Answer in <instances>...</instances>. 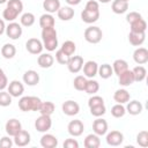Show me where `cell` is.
<instances>
[{"label": "cell", "instance_id": "obj_1", "mask_svg": "<svg viewBox=\"0 0 148 148\" xmlns=\"http://www.w3.org/2000/svg\"><path fill=\"white\" fill-rule=\"evenodd\" d=\"M42 43L44 49H46L49 52H52L57 49L58 37H57V30L54 27L42 29Z\"/></svg>", "mask_w": 148, "mask_h": 148}, {"label": "cell", "instance_id": "obj_2", "mask_svg": "<svg viewBox=\"0 0 148 148\" xmlns=\"http://www.w3.org/2000/svg\"><path fill=\"white\" fill-rule=\"evenodd\" d=\"M42 104V99L37 96H23L18 101V108L23 112L38 111Z\"/></svg>", "mask_w": 148, "mask_h": 148}, {"label": "cell", "instance_id": "obj_3", "mask_svg": "<svg viewBox=\"0 0 148 148\" xmlns=\"http://www.w3.org/2000/svg\"><path fill=\"white\" fill-rule=\"evenodd\" d=\"M83 37H84V39L88 43H90V44H97V43H99L102 40L103 32H102V30H101L99 27L90 25V27H88L84 30Z\"/></svg>", "mask_w": 148, "mask_h": 148}, {"label": "cell", "instance_id": "obj_4", "mask_svg": "<svg viewBox=\"0 0 148 148\" xmlns=\"http://www.w3.org/2000/svg\"><path fill=\"white\" fill-rule=\"evenodd\" d=\"M52 126V119L51 116L46 114H40L36 120H35V128L40 132V133H46Z\"/></svg>", "mask_w": 148, "mask_h": 148}, {"label": "cell", "instance_id": "obj_5", "mask_svg": "<svg viewBox=\"0 0 148 148\" xmlns=\"http://www.w3.org/2000/svg\"><path fill=\"white\" fill-rule=\"evenodd\" d=\"M5 32H6L7 37H9L10 39L15 40V39H18L22 36L23 30H22L21 24H18V23H16V22L13 21L8 25H6V31Z\"/></svg>", "mask_w": 148, "mask_h": 148}, {"label": "cell", "instance_id": "obj_6", "mask_svg": "<svg viewBox=\"0 0 148 148\" xmlns=\"http://www.w3.org/2000/svg\"><path fill=\"white\" fill-rule=\"evenodd\" d=\"M25 49L31 54H40L44 46H43L42 40H39L37 38H29L25 43Z\"/></svg>", "mask_w": 148, "mask_h": 148}, {"label": "cell", "instance_id": "obj_7", "mask_svg": "<svg viewBox=\"0 0 148 148\" xmlns=\"http://www.w3.org/2000/svg\"><path fill=\"white\" fill-rule=\"evenodd\" d=\"M83 58L81 56H73V57H69V60L67 62V67H68V71L73 74H76L79 73L82 67H83Z\"/></svg>", "mask_w": 148, "mask_h": 148}, {"label": "cell", "instance_id": "obj_8", "mask_svg": "<svg viewBox=\"0 0 148 148\" xmlns=\"http://www.w3.org/2000/svg\"><path fill=\"white\" fill-rule=\"evenodd\" d=\"M67 131L72 136H80L84 131V125L80 119H74L68 123Z\"/></svg>", "mask_w": 148, "mask_h": 148}, {"label": "cell", "instance_id": "obj_9", "mask_svg": "<svg viewBox=\"0 0 148 148\" xmlns=\"http://www.w3.org/2000/svg\"><path fill=\"white\" fill-rule=\"evenodd\" d=\"M61 110L62 112L66 114V116H75L80 112V105L75 102V101H72V99H68V101H65L61 105Z\"/></svg>", "mask_w": 148, "mask_h": 148}, {"label": "cell", "instance_id": "obj_10", "mask_svg": "<svg viewBox=\"0 0 148 148\" xmlns=\"http://www.w3.org/2000/svg\"><path fill=\"white\" fill-rule=\"evenodd\" d=\"M106 143L109 146H113V147H117V146H120L124 141V134L120 132V131H111L106 134Z\"/></svg>", "mask_w": 148, "mask_h": 148}, {"label": "cell", "instance_id": "obj_11", "mask_svg": "<svg viewBox=\"0 0 148 148\" xmlns=\"http://www.w3.org/2000/svg\"><path fill=\"white\" fill-rule=\"evenodd\" d=\"M13 141H14V145H16L17 147H25L30 143L31 141V136H30V133L28 131H24V130H21L16 135L13 136Z\"/></svg>", "mask_w": 148, "mask_h": 148}, {"label": "cell", "instance_id": "obj_12", "mask_svg": "<svg viewBox=\"0 0 148 148\" xmlns=\"http://www.w3.org/2000/svg\"><path fill=\"white\" fill-rule=\"evenodd\" d=\"M8 88V92L10 94L12 97H20L23 95L24 92V86L21 81L18 80H13L9 82V84L7 86Z\"/></svg>", "mask_w": 148, "mask_h": 148}, {"label": "cell", "instance_id": "obj_13", "mask_svg": "<svg viewBox=\"0 0 148 148\" xmlns=\"http://www.w3.org/2000/svg\"><path fill=\"white\" fill-rule=\"evenodd\" d=\"M5 130H6V133L9 136H14L22 130V124H21L20 120H17L15 118H12V119L7 120V123L5 125Z\"/></svg>", "mask_w": 148, "mask_h": 148}, {"label": "cell", "instance_id": "obj_14", "mask_svg": "<svg viewBox=\"0 0 148 148\" xmlns=\"http://www.w3.org/2000/svg\"><path fill=\"white\" fill-rule=\"evenodd\" d=\"M108 128H109V125H108V121L103 118H99L97 117V119L94 120L92 123V130H94V133L102 136V135H105L108 133Z\"/></svg>", "mask_w": 148, "mask_h": 148}, {"label": "cell", "instance_id": "obj_15", "mask_svg": "<svg viewBox=\"0 0 148 148\" xmlns=\"http://www.w3.org/2000/svg\"><path fill=\"white\" fill-rule=\"evenodd\" d=\"M83 74L86 77L92 79L94 76L97 75V71H98V64L94 60H88L87 62L83 64Z\"/></svg>", "mask_w": 148, "mask_h": 148}, {"label": "cell", "instance_id": "obj_16", "mask_svg": "<svg viewBox=\"0 0 148 148\" xmlns=\"http://www.w3.org/2000/svg\"><path fill=\"white\" fill-rule=\"evenodd\" d=\"M133 60L138 65H145L148 62V50L146 47H138L133 52Z\"/></svg>", "mask_w": 148, "mask_h": 148}, {"label": "cell", "instance_id": "obj_17", "mask_svg": "<svg viewBox=\"0 0 148 148\" xmlns=\"http://www.w3.org/2000/svg\"><path fill=\"white\" fill-rule=\"evenodd\" d=\"M99 18V10H89V9H83L81 12V20L84 23L91 24L95 23Z\"/></svg>", "mask_w": 148, "mask_h": 148}, {"label": "cell", "instance_id": "obj_18", "mask_svg": "<svg viewBox=\"0 0 148 148\" xmlns=\"http://www.w3.org/2000/svg\"><path fill=\"white\" fill-rule=\"evenodd\" d=\"M23 82L28 86H36L38 82H39V74L34 71V69H29L27 72H24L23 74Z\"/></svg>", "mask_w": 148, "mask_h": 148}, {"label": "cell", "instance_id": "obj_19", "mask_svg": "<svg viewBox=\"0 0 148 148\" xmlns=\"http://www.w3.org/2000/svg\"><path fill=\"white\" fill-rule=\"evenodd\" d=\"M118 81H119V84L123 87H128V86L133 84L135 82L133 72L130 69H126L125 72H123L121 74L118 75Z\"/></svg>", "mask_w": 148, "mask_h": 148}, {"label": "cell", "instance_id": "obj_20", "mask_svg": "<svg viewBox=\"0 0 148 148\" xmlns=\"http://www.w3.org/2000/svg\"><path fill=\"white\" fill-rule=\"evenodd\" d=\"M40 146L43 148H56L58 146V139L53 134L45 133L40 138Z\"/></svg>", "mask_w": 148, "mask_h": 148}, {"label": "cell", "instance_id": "obj_21", "mask_svg": "<svg viewBox=\"0 0 148 148\" xmlns=\"http://www.w3.org/2000/svg\"><path fill=\"white\" fill-rule=\"evenodd\" d=\"M54 62V58L50 53H40L37 58V64L40 68H50Z\"/></svg>", "mask_w": 148, "mask_h": 148}, {"label": "cell", "instance_id": "obj_22", "mask_svg": "<svg viewBox=\"0 0 148 148\" xmlns=\"http://www.w3.org/2000/svg\"><path fill=\"white\" fill-rule=\"evenodd\" d=\"M125 109H126V112H128L130 114H132V116H138V114H140V113L142 112L143 106H142V104H141L139 101L133 99V101H128V102H127V105H126Z\"/></svg>", "mask_w": 148, "mask_h": 148}, {"label": "cell", "instance_id": "obj_23", "mask_svg": "<svg viewBox=\"0 0 148 148\" xmlns=\"http://www.w3.org/2000/svg\"><path fill=\"white\" fill-rule=\"evenodd\" d=\"M57 15L61 21H69L74 16V9L71 6H64L58 9Z\"/></svg>", "mask_w": 148, "mask_h": 148}, {"label": "cell", "instance_id": "obj_24", "mask_svg": "<svg viewBox=\"0 0 148 148\" xmlns=\"http://www.w3.org/2000/svg\"><path fill=\"white\" fill-rule=\"evenodd\" d=\"M145 39H146V32H133V31H131L128 34V42L133 46L142 45Z\"/></svg>", "mask_w": 148, "mask_h": 148}, {"label": "cell", "instance_id": "obj_25", "mask_svg": "<svg viewBox=\"0 0 148 148\" xmlns=\"http://www.w3.org/2000/svg\"><path fill=\"white\" fill-rule=\"evenodd\" d=\"M113 99H114L116 103L125 104L131 99V95L126 89H118L113 94Z\"/></svg>", "mask_w": 148, "mask_h": 148}, {"label": "cell", "instance_id": "obj_26", "mask_svg": "<svg viewBox=\"0 0 148 148\" xmlns=\"http://www.w3.org/2000/svg\"><path fill=\"white\" fill-rule=\"evenodd\" d=\"M83 145L86 148H98L101 146V139L97 134H88L83 141Z\"/></svg>", "mask_w": 148, "mask_h": 148}, {"label": "cell", "instance_id": "obj_27", "mask_svg": "<svg viewBox=\"0 0 148 148\" xmlns=\"http://www.w3.org/2000/svg\"><path fill=\"white\" fill-rule=\"evenodd\" d=\"M111 9L114 14H124L128 9V2L124 0H113L111 5Z\"/></svg>", "mask_w": 148, "mask_h": 148}, {"label": "cell", "instance_id": "obj_28", "mask_svg": "<svg viewBox=\"0 0 148 148\" xmlns=\"http://www.w3.org/2000/svg\"><path fill=\"white\" fill-rule=\"evenodd\" d=\"M60 7L61 6H60V1L59 0H44L43 1V8L49 14L57 13Z\"/></svg>", "mask_w": 148, "mask_h": 148}, {"label": "cell", "instance_id": "obj_29", "mask_svg": "<svg viewBox=\"0 0 148 148\" xmlns=\"http://www.w3.org/2000/svg\"><path fill=\"white\" fill-rule=\"evenodd\" d=\"M54 24H56V21H54V17L52 16V14L45 13L39 17V25L42 29L52 28V27H54Z\"/></svg>", "mask_w": 148, "mask_h": 148}, {"label": "cell", "instance_id": "obj_30", "mask_svg": "<svg viewBox=\"0 0 148 148\" xmlns=\"http://www.w3.org/2000/svg\"><path fill=\"white\" fill-rule=\"evenodd\" d=\"M112 69H113V73L116 75H119L123 72H125L126 69H128V64L124 59H117L112 64Z\"/></svg>", "mask_w": 148, "mask_h": 148}, {"label": "cell", "instance_id": "obj_31", "mask_svg": "<svg viewBox=\"0 0 148 148\" xmlns=\"http://www.w3.org/2000/svg\"><path fill=\"white\" fill-rule=\"evenodd\" d=\"M1 54L5 59H12L15 57L16 54V47L15 45L13 44H9V43H6L2 47H1Z\"/></svg>", "mask_w": 148, "mask_h": 148}, {"label": "cell", "instance_id": "obj_32", "mask_svg": "<svg viewBox=\"0 0 148 148\" xmlns=\"http://www.w3.org/2000/svg\"><path fill=\"white\" fill-rule=\"evenodd\" d=\"M97 74H98L102 79H104V80H106V79L111 77V76H112V74H113L112 66H111L110 64H103V65L98 66Z\"/></svg>", "mask_w": 148, "mask_h": 148}, {"label": "cell", "instance_id": "obj_33", "mask_svg": "<svg viewBox=\"0 0 148 148\" xmlns=\"http://www.w3.org/2000/svg\"><path fill=\"white\" fill-rule=\"evenodd\" d=\"M132 72H133L135 82H142V81L146 79V76H147V69H146L143 66H141V65L135 66V67L132 69Z\"/></svg>", "mask_w": 148, "mask_h": 148}, {"label": "cell", "instance_id": "obj_34", "mask_svg": "<svg viewBox=\"0 0 148 148\" xmlns=\"http://www.w3.org/2000/svg\"><path fill=\"white\" fill-rule=\"evenodd\" d=\"M60 50L65 54H67L68 57H72L75 53V51H76V45H75V43L73 40H66V42L62 43Z\"/></svg>", "mask_w": 148, "mask_h": 148}, {"label": "cell", "instance_id": "obj_35", "mask_svg": "<svg viewBox=\"0 0 148 148\" xmlns=\"http://www.w3.org/2000/svg\"><path fill=\"white\" fill-rule=\"evenodd\" d=\"M54 109H56V106H54V104L52 103V102H50V101H46V102H43L42 101V104H40V106H39V112H40V114H46V116H51L53 112H54Z\"/></svg>", "mask_w": 148, "mask_h": 148}, {"label": "cell", "instance_id": "obj_36", "mask_svg": "<svg viewBox=\"0 0 148 148\" xmlns=\"http://www.w3.org/2000/svg\"><path fill=\"white\" fill-rule=\"evenodd\" d=\"M98 90H99V83H98L96 80H92V79L87 80L86 88H84V91H86L87 94H89V95H95Z\"/></svg>", "mask_w": 148, "mask_h": 148}, {"label": "cell", "instance_id": "obj_37", "mask_svg": "<svg viewBox=\"0 0 148 148\" xmlns=\"http://www.w3.org/2000/svg\"><path fill=\"white\" fill-rule=\"evenodd\" d=\"M130 25H131V31L133 32H146V29H147V23L143 18H140L131 23Z\"/></svg>", "mask_w": 148, "mask_h": 148}, {"label": "cell", "instance_id": "obj_38", "mask_svg": "<svg viewBox=\"0 0 148 148\" xmlns=\"http://www.w3.org/2000/svg\"><path fill=\"white\" fill-rule=\"evenodd\" d=\"M18 15H20V14H18L16 10H14L13 8H10V7H6V8L3 9V12H2V17H3V20H6V21H8V22L15 21Z\"/></svg>", "mask_w": 148, "mask_h": 148}, {"label": "cell", "instance_id": "obj_39", "mask_svg": "<svg viewBox=\"0 0 148 148\" xmlns=\"http://www.w3.org/2000/svg\"><path fill=\"white\" fill-rule=\"evenodd\" d=\"M36 18H35V15L32 13H24L22 14L21 18H20V22H21V25L23 27H31L34 23H35Z\"/></svg>", "mask_w": 148, "mask_h": 148}, {"label": "cell", "instance_id": "obj_40", "mask_svg": "<svg viewBox=\"0 0 148 148\" xmlns=\"http://www.w3.org/2000/svg\"><path fill=\"white\" fill-rule=\"evenodd\" d=\"M86 83H87V77L84 75H77L75 76L74 81H73V86L76 90L79 91H83L86 88Z\"/></svg>", "mask_w": 148, "mask_h": 148}, {"label": "cell", "instance_id": "obj_41", "mask_svg": "<svg viewBox=\"0 0 148 148\" xmlns=\"http://www.w3.org/2000/svg\"><path fill=\"white\" fill-rule=\"evenodd\" d=\"M125 113H126V109H125V106L123 104L117 103L111 108V114L114 118H121V117L125 116Z\"/></svg>", "mask_w": 148, "mask_h": 148}, {"label": "cell", "instance_id": "obj_42", "mask_svg": "<svg viewBox=\"0 0 148 148\" xmlns=\"http://www.w3.org/2000/svg\"><path fill=\"white\" fill-rule=\"evenodd\" d=\"M136 143L143 148L148 147V132L147 131H141L136 135Z\"/></svg>", "mask_w": 148, "mask_h": 148}, {"label": "cell", "instance_id": "obj_43", "mask_svg": "<svg viewBox=\"0 0 148 148\" xmlns=\"http://www.w3.org/2000/svg\"><path fill=\"white\" fill-rule=\"evenodd\" d=\"M12 96L8 91H3V90H0V106H9L12 104Z\"/></svg>", "mask_w": 148, "mask_h": 148}, {"label": "cell", "instance_id": "obj_44", "mask_svg": "<svg viewBox=\"0 0 148 148\" xmlns=\"http://www.w3.org/2000/svg\"><path fill=\"white\" fill-rule=\"evenodd\" d=\"M90 109V113L94 116V117H102L103 114H105L106 112V108L104 104H101V105H96V106H92V108H89Z\"/></svg>", "mask_w": 148, "mask_h": 148}, {"label": "cell", "instance_id": "obj_45", "mask_svg": "<svg viewBox=\"0 0 148 148\" xmlns=\"http://www.w3.org/2000/svg\"><path fill=\"white\" fill-rule=\"evenodd\" d=\"M7 7L13 8V9L16 10L18 14H21L22 10H23V3H22L21 0H8V1H7Z\"/></svg>", "mask_w": 148, "mask_h": 148}, {"label": "cell", "instance_id": "obj_46", "mask_svg": "<svg viewBox=\"0 0 148 148\" xmlns=\"http://www.w3.org/2000/svg\"><path fill=\"white\" fill-rule=\"evenodd\" d=\"M56 60H57V62L58 64H60V65H67V62H68V60H69V57L67 56V54H65L60 49L56 52Z\"/></svg>", "mask_w": 148, "mask_h": 148}, {"label": "cell", "instance_id": "obj_47", "mask_svg": "<svg viewBox=\"0 0 148 148\" xmlns=\"http://www.w3.org/2000/svg\"><path fill=\"white\" fill-rule=\"evenodd\" d=\"M101 104H104V99H103V97H101V96L92 95V96L88 99V106H89V108H92V106H96V105H101Z\"/></svg>", "mask_w": 148, "mask_h": 148}, {"label": "cell", "instance_id": "obj_48", "mask_svg": "<svg viewBox=\"0 0 148 148\" xmlns=\"http://www.w3.org/2000/svg\"><path fill=\"white\" fill-rule=\"evenodd\" d=\"M140 18H142V16H141V14L138 13V12H130V13L126 15V21H127L130 24L133 23V22H135V21H138V20H140Z\"/></svg>", "mask_w": 148, "mask_h": 148}, {"label": "cell", "instance_id": "obj_49", "mask_svg": "<svg viewBox=\"0 0 148 148\" xmlns=\"http://www.w3.org/2000/svg\"><path fill=\"white\" fill-rule=\"evenodd\" d=\"M14 145V141L8 136H2L0 139V148H10Z\"/></svg>", "mask_w": 148, "mask_h": 148}, {"label": "cell", "instance_id": "obj_50", "mask_svg": "<svg viewBox=\"0 0 148 148\" xmlns=\"http://www.w3.org/2000/svg\"><path fill=\"white\" fill-rule=\"evenodd\" d=\"M8 86V79L2 68H0V90H3Z\"/></svg>", "mask_w": 148, "mask_h": 148}, {"label": "cell", "instance_id": "obj_51", "mask_svg": "<svg viewBox=\"0 0 148 148\" xmlns=\"http://www.w3.org/2000/svg\"><path fill=\"white\" fill-rule=\"evenodd\" d=\"M62 146L64 148H79V142L75 139H66Z\"/></svg>", "mask_w": 148, "mask_h": 148}, {"label": "cell", "instance_id": "obj_52", "mask_svg": "<svg viewBox=\"0 0 148 148\" xmlns=\"http://www.w3.org/2000/svg\"><path fill=\"white\" fill-rule=\"evenodd\" d=\"M84 8L86 9H89V10H99V3L96 0H89L86 3V7Z\"/></svg>", "mask_w": 148, "mask_h": 148}, {"label": "cell", "instance_id": "obj_53", "mask_svg": "<svg viewBox=\"0 0 148 148\" xmlns=\"http://www.w3.org/2000/svg\"><path fill=\"white\" fill-rule=\"evenodd\" d=\"M6 31V24H5V21L0 18V36Z\"/></svg>", "mask_w": 148, "mask_h": 148}, {"label": "cell", "instance_id": "obj_54", "mask_svg": "<svg viewBox=\"0 0 148 148\" xmlns=\"http://www.w3.org/2000/svg\"><path fill=\"white\" fill-rule=\"evenodd\" d=\"M66 2L69 5V6H76L81 2V0H66Z\"/></svg>", "mask_w": 148, "mask_h": 148}, {"label": "cell", "instance_id": "obj_55", "mask_svg": "<svg viewBox=\"0 0 148 148\" xmlns=\"http://www.w3.org/2000/svg\"><path fill=\"white\" fill-rule=\"evenodd\" d=\"M98 2H102V3H109L111 0H97Z\"/></svg>", "mask_w": 148, "mask_h": 148}, {"label": "cell", "instance_id": "obj_56", "mask_svg": "<svg viewBox=\"0 0 148 148\" xmlns=\"http://www.w3.org/2000/svg\"><path fill=\"white\" fill-rule=\"evenodd\" d=\"M8 0H0V5H2V3H6Z\"/></svg>", "mask_w": 148, "mask_h": 148}, {"label": "cell", "instance_id": "obj_57", "mask_svg": "<svg viewBox=\"0 0 148 148\" xmlns=\"http://www.w3.org/2000/svg\"><path fill=\"white\" fill-rule=\"evenodd\" d=\"M124 1H127V2H128V1H130V0H124Z\"/></svg>", "mask_w": 148, "mask_h": 148}]
</instances>
